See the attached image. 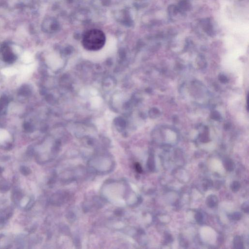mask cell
Listing matches in <instances>:
<instances>
[{
  "label": "cell",
  "instance_id": "1",
  "mask_svg": "<svg viewBox=\"0 0 249 249\" xmlns=\"http://www.w3.org/2000/svg\"><path fill=\"white\" fill-rule=\"evenodd\" d=\"M106 36L101 30L93 29L86 31L82 38V44L85 49L89 51H98L103 48L105 44Z\"/></svg>",
  "mask_w": 249,
  "mask_h": 249
},
{
  "label": "cell",
  "instance_id": "2",
  "mask_svg": "<svg viewBox=\"0 0 249 249\" xmlns=\"http://www.w3.org/2000/svg\"><path fill=\"white\" fill-rule=\"evenodd\" d=\"M190 4L187 1H183L181 2L180 4V6L179 8V9L182 10H188L189 9H190Z\"/></svg>",
  "mask_w": 249,
  "mask_h": 249
},
{
  "label": "cell",
  "instance_id": "3",
  "mask_svg": "<svg viewBox=\"0 0 249 249\" xmlns=\"http://www.w3.org/2000/svg\"><path fill=\"white\" fill-rule=\"evenodd\" d=\"M21 172L23 175H28L30 173H31V171L29 168L26 166H21Z\"/></svg>",
  "mask_w": 249,
  "mask_h": 249
}]
</instances>
